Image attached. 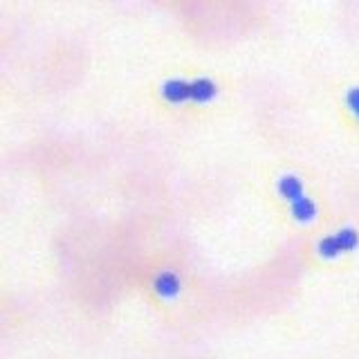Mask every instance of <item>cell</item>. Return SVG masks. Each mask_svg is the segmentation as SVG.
Listing matches in <instances>:
<instances>
[{
	"mask_svg": "<svg viewBox=\"0 0 359 359\" xmlns=\"http://www.w3.org/2000/svg\"><path fill=\"white\" fill-rule=\"evenodd\" d=\"M162 95L171 104H182V101L191 99V83L184 81V79H168L162 86Z\"/></svg>",
	"mask_w": 359,
	"mask_h": 359,
	"instance_id": "obj_1",
	"label": "cell"
},
{
	"mask_svg": "<svg viewBox=\"0 0 359 359\" xmlns=\"http://www.w3.org/2000/svg\"><path fill=\"white\" fill-rule=\"evenodd\" d=\"M153 287H155V292L160 297L173 299L177 292H180V278H177L175 272H162V274H157Z\"/></svg>",
	"mask_w": 359,
	"mask_h": 359,
	"instance_id": "obj_2",
	"label": "cell"
},
{
	"mask_svg": "<svg viewBox=\"0 0 359 359\" xmlns=\"http://www.w3.org/2000/svg\"><path fill=\"white\" fill-rule=\"evenodd\" d=\"M216 93H218L216 83L207 76L191 81V99L198 101V104H207V101H211L213 97H216Z\"/></svg>",
	"mask_w": 359,
	"mask_h": 359,
	"instance_id": "obj_3",
	"label": "cell"
},
{
	"mask_svg": "<svg viewBox=\"0 0 359 359\" xmlns=\"http://www.w3.org/2000/svg\"><path fill=\"white\" fill-rule=\"evenodd\" d=\"M278 194L287 198L290 202H297L299 198H303V182L297 175H283L278 180Z\"/></svg>",
	"mask_w": 359,
	"mask_h": 359,
	"instance_id": "obj_4",
	"label": "cell"
},
{
	"mask_svg": "<svg viewBox=\"0 0 359 359\" xmlns=\"http://www.w3.org/2000/svg\"><path fill=\"white\" fill-rule=\"evenodd\" d=\"M292 216H294L299 222H312L317 218V205L310 198H299L297 202H292Z\"/></svg>",
	"mask_w": 359,
	"mask_h": 359,
	"instance_id": "obj_5",
	"label": "cell"
},
{
	"mask_svg": "<svg viewBox=\"0 0 359 359\" xmlns=\"http://www.w3.org/2000/svg\"><path fill=\"white\" fill-rule=\"evenodd\" d=\"M332 238H334L337 247H339L341 252H353V250H357V245H359V231H355L353 227H346L341 231L332 233Z\"/></svg>",
	"mask_w": 359,
	"mask_h": 359,
	"instance_id": "obj_6",
	"label": "cell"
},
{
	"mask_svg": "<svg viewBox=\"0 0 359 359\" xmlns=\"http://www.w3.org/2000/svg\"><path fill=\"white\" fill-rule=\"evenodd\" d=\"M317 250H319V254H321L323 258H337V256L341 254V250L337 247V243H334L332 236H325L323 241H319Z\"/></svg>",
	"mask_w": 359,
	"mask_h": 359,
	"instance_id": "obj_7",
	"label": "cell"
},
{
	"mask_svg": "<svg viewBox=\"0 0 359 359\" xmlns=\"http://www.w3.org/2000/svg\"><path fill=\"white\" fill-rule=\"evenodd\" d=\"M348 106H351V110L357 115L359 119V88H353V90H348Z\"/></svg>",
	"mask_w": 359,
	"mask_h": 359,
	"instance_id": "obj_8",
	"label": "cell"
}]
</instances>
